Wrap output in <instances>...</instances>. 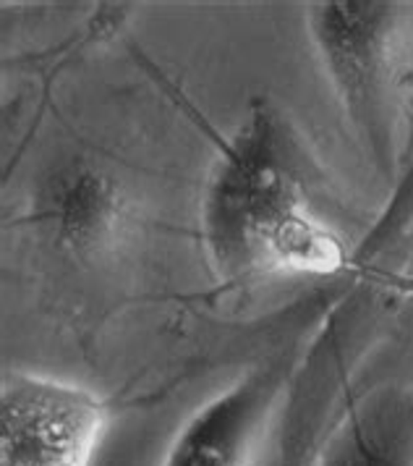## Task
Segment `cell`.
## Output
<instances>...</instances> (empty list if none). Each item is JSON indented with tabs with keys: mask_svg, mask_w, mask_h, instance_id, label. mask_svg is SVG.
Segmentation results:
<instances>
[{
	"mask_svg": "<svg viewBox=\"0 0 413 466\" xmlns=\"http://www.w3.org/2000/svg\"><path fill=\"white\" fill-rule=\"evenodd\" d=\"M202 233L217 273L227 280L265 273L327 276L346 249L307 210L286 168L283 137L267 113L223 147L202 199Z\"/></svg>",
	"mask_w": 413,
	"mask_h": 466,
	"instance_id": "cell-1",
	"label": "cell"
},
{
	"mask_svg": "<svg viewBox=\"0 0 413 466\" xmlns=\"http://www.w3.org/2000/svg\"><path fill=\"white\" fill-rule=\"evenodd\" d=\"M105 422L95 393L14 372L0 393V466H89Z\"/></svg>",
	"mask_w": 413,
	"mask_h": 466,
	"instance_id": "cell-2",
	"label": "cell"
},
{
	"mask_svg": "<svg viewBox=\"0 0 413 466\" xmlns=\"http://www.w3.org/2000/svg\"><path fill=\"white\" fill-rule=\"evenodd\" d=\"M283 382L286 360L254 367L188 420L163 466H251Z\"/></svg>",
	"mask_w": 413,
	"mask_h": 466,
	"instance_id": "cell-3",
	"label": "cell"
},
{
	"mask_svg": "<svg viewBox=\"0 0 413 466\" xmlns=\"http://www.w3.org/2000/svg\"><path fill=\"white\" fill-rule=\"evenodd\" d=\"M121 197L116 187L97 176L82 173L63 187L58 197L61 236L74 249H95L118 226Z\"/></svg>",
	"mask_w": 413,
	"mask_h": 466,
	"instance_id": "cell-4",
	"label": "cell"
},
{
	"mask_svg": "<svg viewBox=\"0 0 413 466\" xmlns=\"http://www.w3.org/2000/svg\"><path fill=\"white\" fill-rule=\"evenodd\" d=\"M332 466H393L388 459L374 456V453H364V451H353L348 456H340Z\"/></svg>",
	"mask_w": 413,
	"mask_h": 466,
	"instance_id": "cell-5",
	"label": "cell"
}]
</instances>
